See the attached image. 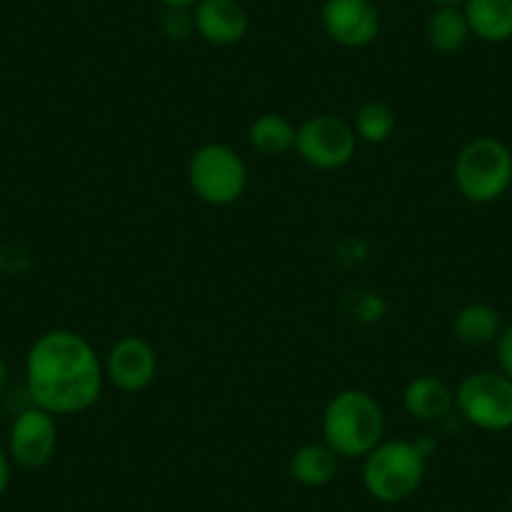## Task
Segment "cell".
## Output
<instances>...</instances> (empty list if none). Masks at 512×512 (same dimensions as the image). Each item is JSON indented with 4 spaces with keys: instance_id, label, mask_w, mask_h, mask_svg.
I'll use <instances>...</instances> for the list:
<instances>
[{
    "instance_id": "10",
    "label": "cell",
    "mask_w": 512,
    "mask_h": 512,
    "mask_svg": "<svg viewBox=\"0 0 512 512\" xmlns=\"http://www.w3.org/2000/svg\"><path fill=\"white\" fill-rule=\"evenodd\" d=\"M322 28L337 46L367 48L382 31L374 0H324Z\"/></svg>"
},
{
    "instance_id": "8",
    "label": "cell",
    "mask_w": 512,
    "mask_h": 512,
    "mask_svg": "<svg viewBox=\"0 0 512 512\" xmlns=\"http://www.w3.org/2000/svg\"><path fill=\"white\" fill-rule=\"evenodd\" d=\"M58 450V425L51 412L31 405L21 410L8 430V457L21 470H41Z\"/></svg>"
},
{
    "instance_id": "25",
    "label": "cell",
    "mask_w": 512,
    "mask_h": 512,
    "mask_svg": "<svg viewBox=\"0 0 512 512\" xmlns=\"http://www.w3.org/2000/svg\"><path fill=\"white\" fill-rule=\"evenodd\" d=\"M425 3H430V6L440 8V6H462L465 0H425Z\"/></svg>"
},
{
    "instance_id": "2",
    "label": "cell",
    "mask_w": 512,
    "mask_h": 512,
    "mask_svg": "<svg viewBox=\"0 0 512 512\" xmlns=\"http://www.w3.org/2000/svg\"><path fill=\"white\" fill-rule=\"evenodd\" d=\"M322 435L339 460H364L384 440L382 407L364 390L337 392L324 407Z\"/></svg>"
},
{
    "instance_id": "21",
    "label": "cell",
    "mask_w": 512,
    "mask_h": 512,
    "mask_svg": "<svg viewBox=\"0 0 512 512\" xmlns=\"http://www.w3.org/2000/svg\"><path fill=\"white\" fill-rule=\"evenodd\" d=\"M11 457H8V452L0 447V500H3V495H6L8 485H11Z\"/></svg>"
},
{
    "instance_id": "11",
    "label": "cell",
    "mask_w": 512,
    "mask_h": 512,
    "mask_svg": "<svg viewBox=\"0 0 512 512\" xmlns=\"http://www.w3.org/2000/svg\"><path fill=\"white\" fill-rule=\"evenodd\" d=\"M191 11L196 33L211 46H236L249 31V13L239 0H199Z\"/></svg>"
},
{
    "instance_id": "5",
    "label": "cell",
    "mask_w": 512,
    "mask_h": 512,
    "mask_svg": "<svg viewBox=\"0 0 512 512\" xmlns=\"http://www.w3.org/2000/svg\"><path fill=\"white\" fill-rule=\"evenodd\" d=\"M191 191L209 206H231L244 196L249 171L244 159L226 144H204L186 166Z\"/></svg>"
},
{
    "instance_id": "24",
    "label": "cell",
    "mask_w": 512,
    "mask_h": 512,
    "mask_svg": "<svg viewBox=\"0 0 512 512\" xmlns=\"http://www.w3.org/2000/svg\"><path fill=\"white\" fill-rule=\"evenodd\" d=\"M164 8H194L199 0H159Z\"/></svg>"
},
{
    "instance_id": "7",
    "label": "cell",
    "mask_w": 512,
    "mask_h": 512,
    "mask_svg": "<svg viewBox=\"0 0 512 512\" xmlns=\"http://www.w3.org/2000/svg\"><path fill=\"white\" fill-rule=\"evenodd\" d=\"M294 151L304 164L319 171H339L357 154V134L352 123L332 113H319L297 126Z\"/></svg>"
},
{
    "instance_id": "6",
    "label": "cell",
    "mask_w": 512,
    "mask_h": 512,
    "mask_svg": "<svg viewBox=\"0 0 512 512\" xmlns=\"http://www.w3.org/2000/svg\"><path fill=\"white\" fill-rule=\"evenodd\" d=\"M455 407L467 425L485 432L512 430V379L497 372H472L457 384Z\"/></svg>"
},
{
    "instance_id": "15",
    "label": "cell",
    "mask_w": 512,
    "mask_h": 512,
    "mask_svg": "<svg viewBox=\"0 0 512 512\" xmlns=\"http://www.w3.org/2000/svg\"><path fill=\"white\" fill-rule=\"evenodd\" d=\"M425 36L432 51L442 53V56H455V53H460L472 38L462 6L432 8L425 23Z\"/></svg>"
},
{
    "instance_id": "26",
    "label": "cell",
    "mask_w": 512,
    "mask_h": 512,
    "mask_svg": "<svg viewBox=\"0 0 512 512\" xmlns=\"http://www.w3.org/2000/svg\"><path fill=\"white\" fill-rule=\"evenodd\" d=\"M507 500H510V510H512V490H510V497H507Z\"/></svg>"
},
{
    "instance_id": "16",
    "label": "cell",
    "mask_w": 512,
    "mask_h": 512,
    "mask_svg": "<svg viewBox=\"0 0 512 512\" xmlns=\"http://www.w3.org/2000/svg\"><path fill=\"white\" fill-rule=\"evenodd\" d=\"M502 314L490 304H467L455 314L452 322V334L457 342L467 344V347H487L495 344L497 337L502 334Z\"/></svg>"
},
{
    "instance_id": "22",
    "label": "cell",
    "mask_w": 512,
    "mask_h": 512,
    "mask_svg": "<svg viewBox=\"0 0 512 512\" xmlns=\"http://www.w3.org/2000/svg\"><path fill=\"white\" fill-rule=\"evenodd\" d=\"M8 387H11V367L6 364V359L0 357V400L6 397Z\"/></svg>"
},
{
    "instance_id": "12",
    "label": "cell",
    "mask_w": 512,
    "mask_h": 512,
    "mask_svg": "<svg viewBox=\"0 0 512 512\" xmlns=\"http://www.w3.org/2000/svg\"><path fill=\"white\" fill-rule=\"evenodd\" d=\"M402 405H405L407 415L415 420L437 422L445 420L455 410V392L442 379L432 377V374H420L407 382L405 392H402Z\"/></svg>"
},
{
    "instance_id": "19",
    "label": "cell",
    "mask_w": 512,
    "mask_h": 512,
    "mask_svg": "<svg viewBox=\"0 0 512 512\" xmlns=\"http://www.w3.org/2000/svg\"><path fill=\"white\" fill-rule=\"evenodd\" d=\"M161 33L171 43H186L196 33L194 11L191 8H164L161 13Z\"/></svg>"
},
{
    "instance_id": "18",
    "label": "cell",
    "mask_w": 512,
    "mask_h": 512,
    "mask_svg": "<svg viewBox=\"0 0 512 512\" xmlns=\"http://www.w3.org/2000/svg\"><path fill=\"white\" fill-rule=\"evenodd\" d=\"M352 128L357 139L367 141V144H384L395 134L397 113L390 103L367 101L354 111Z\"/></svg>"
},
{
    "instance_id": "17",
    "label": "cell",
    "mask_w": 512,
    "mask_h": 512,
    "mask_svg": "<svg viewBox=\"0 0 512 512\" xmlns=\"http://www.w3.org/2000/svg\"><path fill=\"white\" fill-rule=\"evenodd\" d=\"M249 141L262 156H284L294 151L297 126L282 113H262L251 121Z\"/></svg>"
},
{
    "instance_id": "4",
    "label": "cell",
    "mask_w": 512,
    "mask_h": 512,
    "mask_svg": "<svg viewBox=\"0 0 512 512\" xmlns=\"http://www.w3.org/2000/svg\"><path fill=\"white\" fill-rule=\"evenodd\" d=\"M455 186L470 204L485 206L510 191L512 151L495 136L467 141L455 159Z\"/></svg>"
},
{
    "instance_id": "20",
    "label": "cell",
    "mask_w": 512,
    "mask_h": 512,
    "mask_svg": "<svg viewBox=\"0 0 512 512\" xmlns=\"http://www.w3.org/2000/svg\"><path fill=\"white\" fill-rule=\"evenodd\" d=\"M495 352H497V364H500V372L505 374V377L512 379V324H507V327L502 329L500 337H497Z\"/></svg>"
},
{
    "instance_id": "14",
    "label": "cell",
    "mask_w": 512,
    "mask_h": 512,
    "mask_svg": "<svg viewBox=\"0 0 512 512\" xmlns=\"http://www.w3.org/2000/svg\"><path fill=\"white\" fill-rule=\"evenodd\" d=\"M339 455L327 442H309L289 457V475L302 487H324L337 477Z\"/></svg>"
},
{
    "instance_id": "23",
    "label": "cell",
    "mask_w": 512,
    "mask_h": 512,
    "mask_svg": "<svg viewBox=\"0 0 512 512\" xmlns=\"http://www.w3.org/2000/svg\"><path fill=\"white\" fill-rule=\"evenodd\" d=\"M415 445H417V450H420L422 455L427 457V460H430V457H432V452H437V442L430 440V437H422V440H417Z\"/></svg>"
},
{
    "instance_id": "3",
    "label": "cell",
    "mask_w": 512,
    "mask_h": 512,
    "mask_svg": "<svg viewBox=\"0 0 512 512\" xmlns=\"http://www.w3.org/2000/svg\"><path fill=\"white\" fill-rule=\"evenodd\" d=\"M427 472V457L415 442L382 440L362 465V482L369 497L384 505L405 502L422 487Z\"/></svg>"
},
{
    "instance_id": "9",
    "label": "cell",
    "mask_w": 512,
    "mask_h": 512,
    "mask_svg": "<svg viewBox=\"0 0 512 512\" xmlns=\"http://www.w3.org/2000/svg\"><path fill=\"white\" fill-rule=\"evenodd\" d=\"M103 374L116 390L144 392L159 374V354L144 337H121L103 359Z\"/></svg>"
},
{
    "instance_id": "1",
    "label": "cell",
    "mask_w": 512,
    "mask_h": 512,
    "mask_svg": "<svg viewBox=\"0 0 512 512\" xmlns=\"http://www.w3.org/2000/svg\"><path fill=\"white\" fill-rule=\"evenodd\" d=\"M103 362L96 349L71 329H51L36 337L26 354V392L31 405L53 417L78 415L101 400Z\"/></svg>"
},
{
    "instance_id": "13",
    "label": "cell",
    "mask_w": 512,
    "mask_h": 512,
    "mask_svg": "<svg viewBox=\"0 0 512 512\" xmlns=\"http://www.w3.org/2000/svg\"><path fill=\"white\" fill-rule=\"evenodd\" d=\"M467 26L485 43L512 41V0H465Z\"/></svg>"
}]
</instances>
